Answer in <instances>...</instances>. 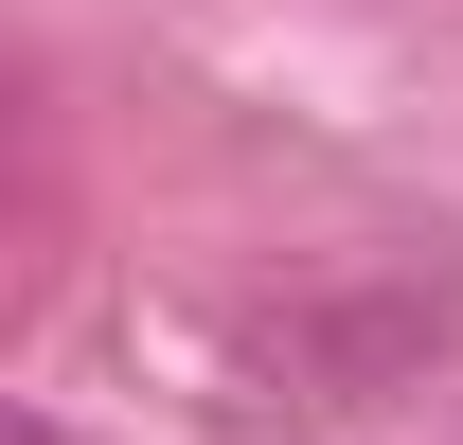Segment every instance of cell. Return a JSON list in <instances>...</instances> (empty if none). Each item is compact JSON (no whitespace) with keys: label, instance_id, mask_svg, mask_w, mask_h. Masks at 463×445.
Masks as SVG:
<instances>
[{"label":"cell","instance_id":"obj_1","mask_svg":"<svg viewBox=\"0 0 463 445\" xmlns=\"http://www.w3.org/2000/svg\"><path fill=\"white\" fill-rule=\"evenodd\" d=\"M428 338H446V303H303V321H268V374H303L321 410H339V392L410 374Z\"/></svg>","mask_w":463,"mask_h":445},{"label":"cell","instance_id":"obj_2","mask_svg":"<svg viewBox=\"0 0 463 445\" xmlns=\"http://www.w3.org/2000/svg\"><path fill=\"white\" fill-rule=\"evenodd\" d=\"M0 445H71V428H54V410H18V428H0Z\"/></svg>","mask_w":463,"mask_h":445}]
</instances>
